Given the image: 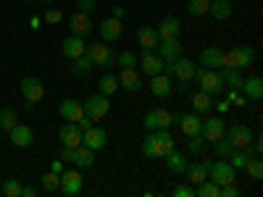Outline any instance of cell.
I'll return each instance as SVG.
<instances>
[{
  "label": "cell",
  "mask_w": 263,
  "mask_h": 197,
  "mask_svg": "<svg viewBox=\"0 0 263 197\" xmlns=\"http://www.w3.org/2000/svg\"><path fill=\"white\" fill-rule=\"evenodd\" d=\"M119 87L126 92H140L142 90V76L137 69H121L119 74Z\"/></svg>",
  "instance_id": "cell-18"
},
{
  "label": "cell",
  "mask_w": 263,
  "mask_h": 197,
  "mask_svg": "<svg viewBox=\"0 0 263 197\" xmlns=\"http://www.w3.org/2000/svg\"><path fill=\"white\" fill-rule=\"evenodd\" d=\"M61 161L71 163L77 168H92L95 166V150H90L87 145H77V147H63L61 150Z\"/></svg>",
  "instance_id": "cell-3"
},
{
  "label": "cell",
  "mask_w": 263,
  "mask_h": 197,
  "mask_svg": "<svg viewBox=\"0 0 263 197\" xmlns=\"http://www.w3.org/2000/svg\"><path fill=\"white\" fill-rule=\"evenodd\" d=\"M8 137H11V142L16 147H29L34 142V131L29 126H24V124H16V126L8 129Z\"/></svg>",
  "instance_id": "cell-20"
},
{
  "label": "cell",
  "mask_w": 263,
  "mask_h": 197,
  "mask_svg": "<svg viewBox=\"0 0 263 197\" xmlns=\"http://www.w3.org/2000/svg\"><path fill=\"white\" fill-rule=\"evenodd\" d=\"M221 50H218V48H205V50H200V66H205V69H221Z\"/></svg>",
  "instance_id": "cell-30"
},
{
  "label": "cell",
  "mask_w": 263,
  "mask_h": 197,
  "mask_svg": "<svg viewBox=\"0 0 263 197\" xmlns=\"http://www.w3.org/2000/svg\"><path fill=\"white\" fill-rule=\"evenodd\" d=\"M158 32H156V27H140L137 29V42L142 45V50H156V45H158Z\"/></svg>",
  "instance_id": "cell-27"
},
{
  "label": "cell",
  "mask_w": 263,
  "mask_h": 197,
  "mask_svg": "<svg viewBox=\"0 0 263 197\" xmlns=\"http://www.w3.org/2000/svg\"><path fill=\"white\" fill-rule=\"evenodd\" d=\"M98 92H100V95H105V97L116 95V92H119V74L105 71V74L100 76V82H98Z\"/></svg>",
  "instance_id": "cell-28"
},
{
  "label": "cell",
  "mask_w": 263,
  "mask_h": 197,
  "mask_svg": "<svg viewBox=\"0 0 263 197\" xmlns=\"http://www.w3.org/2000/svg\"><path fill=\"white\" fill-rule=\"evenodd\" d=\"M208 171H211V161H200V163H190L184 173H187L190 184H200L208 179Z\"/></svg>",
  "instance_id": "cell-26"
},
{
  "label": "cell",
  "mask_w": 263,
  "mask_h": 197,
  "mask_svg": "<svg viewBox=\"0 0 263 197\" xmlns=\"http://www.w3.org/2000/svg\"><path fill=\"white\" fill-rule=\"evenodd\" d=\"M192 108H195V113H208L211 108H213V95H208V92H195L192 95Z\"/></svg>",
  "instance_id": "cell-32"
},
{
  "label": "cell",
  "mask_w": 263,
  "mask_h": 197,
  "mask_svg": "<svg viewBox=\"0 0 263 197\" xmlns=\"http://www.w3.org/2000/svg\"><path fill=\"white\" fill-rule=\"evenodd\" d=\"M232 11H234V6L229 3V0H211V6H208V13H211L216 21L229 18V16H232Z\"/></svg>",
  "instance_id": "cell-31"
},
{
  "label": "cell",
  "mask_w": 263,
  "mask_h": 197,
  "mask_svg": "<svg viewBox=\"0 0 263 197\" xmlns=\"http://www.w3.org/2000/svg\"><path fill=\"white\" fill-rule=\"evenodd\" d=\"M100 40L103 42H116L121 40V18H103L100 21Z\"/></svg>",
  "instance_id": "cell-21"
},
{
  "label": "cell",
  "mask_w": 263,
  "mask_h": 197,
  "mask_svg": "<svg viewBox=\"0 0 263 197\" xmlns=\"http://www.w3.org/2000/svg\"><path fill=\"white\" fill-rule=\"evenodd\" d=\"M150 90H153V95H156L158 100H166V97H171V92H174V84H171V76L168 74H156L153 76V82H150Z\"/></svg>",
  "instance_id": "cell-19"
},
{
  "label": "cell",
  "mask_w": 263,
  "mask_h": 197,
  "mask_svg": "<svg viewBox=\"0 0 263 197\" xmlns=\"http://www.w3.org/2000/svg\"><path fill=\"white\" fill-rule=\"evenodd\" d=\"M58 140H61L63 147H77V145H82V129H79V124L66 121V124L58 129Z\"/></svg>",
  "instance_id": "cell-12"
},
{
  "label": "cell",
  "mask_w": 263,
  "mask_h": 197,
  "mask_svg": "<svg viewBox=\"0 0 263 197\" xmlns=\"http://www.w3.org/2000/svg\"><path fill=\"white\" fill-rule=\"evenodd\" d=\"M24 3H32V0H24Z\"/></svg>",
  "instance_id": "cell-58"
},
{
  "label": "cell",
  "mask_w": 263,
  "mask_h": 197,
  "mask_svg": "<svg viewBox=\"0 0 263 197\" xmlns=\"http://www.w3.org/2000/svg\"><path fill=\"white\" fill-rule=\"evenodd\" d=\"M163 71V58L156 50H142V74L156 76Z\"/></svg>",
  "instance_id": "cell-22"
},
{
  "label": "cell",
  "mask_w": 263,
  "mask_h": 197,
  "mask_svg": "<svg viewBox=\"0 0 263 197\" xmlns=\"http://www.w3.org/2000/svg\"><path fill=\"white\" fill-rule=\"evenodd\" d=\"M92 69H95V66H92V61H90V55H87V53H84V55H79V58H74L71 71H74L77 76H82V79H84V76H90V71H92Z\"/></svg>",
  "instance_id": "cell-34"
},
{
  "label": "cell",
  "mask_w": 263,
  "mask_h": 197,
  "mask_svg": "<svg viewBox=\"0 0 263 197\" xmlns=\"http://www.w3.org/2000/svg\"><path fill=\"white\" fill-rule=\"evenodd\" d=\"M40 184H42V189H45V192H58L61 189V173H55V171L42 173Z\"/></svg>",
  "instance_id": "cell-36"
},
{
  "label": "cell",
  "mask_w": 263,
  "mask_h": 197,
  "mask_svg": "<svg viewBox=\"0 0 263 197\" xmlns=\"http://www.w3.org/2000/svg\"><path fill=\"white\" fill-rule=\"evenodd\" d=\"M239 92H245V97H250V100H260L263 97V79L255 74L245 76L242 84H239Z\"/></svg>",
  "instance_id": "cell-23"
},
{
  "label": "cell",
  "mask_w": 263,
  "mask_h": 197,
  "mask_svg": "<svg viewBox=\"0 0 263 197\" xmlns=\"http://www.w3.org/2000/svg\"><path fill=\"white\" fill-rule=\"evenodd\" d=\"M156 53H158L163 61H177V58L184 53V45H182V40H179V37H171V40H158Z\"/></svg>",
  "instance_id": "cell-9"
},
{
  "label": "cell",
  "mask_w": 263,
  "mask_h": 197,
  "mask_svg": "<svg viewBox=\"0 0 263 197\" xmlns=\"http://www.w3.org/2000/svg\"><path fill=\"white\" fill-rule=\"evenodd\" d=\"M29 24H32L34 29H40V24H42V18H40V16H32V18H29Z\"/></svg>",
  "instance_id": "cell-55"
},
{
  "label": "cell",
  "mask_w": 263,
  "mask_h": 197,
  "mask_svg": "<svg viewBox=\"0 0 263 197\" xmlns=\"http://www.w3.org/2000/svg\"><path fill=\"white\" fill-rule=\"evenodd\" d=\"M3 194H6V197H21V184H18L16 179L3 182Z\"/></svg>",
  "instance_id": "cell-44"
},
{
  "label": "cell",
  "mask_w": 263,
  "mask_h": 197,
  "mask_svg": "<svg viewBox=\"0 0 263 197\" xmlns=\"http://www.w3.org/2000/svg\"><path fill=\"white\" fill-rule=\"evenodd\" d=\"M61 50H63V55L66 58H79V55H84L87 53V45H84V37H77V34H71V37H66L63 40V45H61Z\"/></svg>",
  "instance_id": "cell-24"
},
{
  "label": "cell",
  "mask_w": 263,
  "mask_h": 197,
  "mask_svg": "<svg viewBox=\"0 0 263 197\" xmlns=\"http://www.w3.org/2000/svg\"><path fill=\"white\" fill-rule=\"evenodd\" d=\"M116 63H119V69H135V66H137V55L132 50H124L121 55H116Z\"/></svg>",
  "instance_id": "cell-43"
},
{
  "label": "cell",
  "mask_w": 263,
  "mask_h": 197,
  "mask_svg": "<svg viewBox=\"0 0 263 197\" xmlns=\"http://www.w3.org/2000/svg\"><path fill=\"white\" fill-rule=\"evenodd\" d=\"M156 32H158V37H161V40L179 37V34H182V21H179L177 16H166V18H161V21H158Z\"/></svg>",
  "instance_id": "cell-17"
},
{
  "label": "cell",
  "mask_w": 263,
  "mask_h": 197,
  "mask_svg": "<svg viewBox=\"0 0 263 197\" xmlns=\"http://www.w3.org/2000/svg\"><path fill=\"white\" fill-rule=\"evenodd\" d=\"M224 137H227L234 147H248L250 140H253V131H250L248 126H242V124H234V126H229V129L224 131Z\"/></svg>",
  "instance_id": "cell-15"
},
{
  "label": "cell",
  "mask_w": 263,
  "mask_h": 197,
  "mask_svg": "<svg viewBox=\"0 0 263 197\" xmlns=\"http://www.w3.org/2000/svg\"><path fill=\"white\" fill-rule=\"evenodd\" d=\"M216 108H218V111H221V113H227L229 108H232V103H229V100H221V103H218Z\"/></svg>",
  "instance_id": "cell-54"
},
{
  "label": "cell",
  "mask_w": 263,
  "mask_h": 197,
  "mask_svg": "<svg viewBox=\"0 0 263 197\" xmlns=\"http://www.w3.org/2000/svg\"><path fill=\"white\" fill-rule=\"evenodd\" d=\"M174 150V137L168 134V129H156L142 140V155L147 158H166Z\"/></svg>",
  "instance_id": "cell-1"
},
{
  "label": "cell",
  "mask_w": 263,
  "mask_h": 197,
  "mask_svg": "<svg viewBox=\"0 0 263 197\" xmlns=\"http://www.w3.org/2000/svg\"><path fill=\"white\" fill-rule=\"evenodd\" d=\"M195 197H218V184L211 179L195 184Z\"/></svg>",
  "instance_id": "cell-39"
},
{
  "label": "cell",
  "mask_w": 263,
  "mask_h": 197,
  "mask_svg": "<svg viewBox=\"0 0 263 197\" xmlns=\"http://www.w3.org/2000/svg\"><path fill=\"white\" fill-rule=\"evenodd\" d=\"M87 55H90L92 66H100V69H111L116 63V53L114 48L108 45V42H92V45H87Z\"/></svg>",
  "instance_id": "cell-5"
},
{
  "label": "cell",
  "mask_w": 263,
  "mask_h": 197,
  "mask_svg": "<svg viewBox=\"0 0 263 197\" xmlns=\"http://www.w3.org/2000/svg\"><path fill=\"white\" fill-rule=\"evenodd\" d=\"M171 194L174 197H195V187L192 184H177Z\"/></svg>",
  "instance_id": "cell-46"
},
{
  "label": "cell",
  "mask_w": 263,
  "mask_h": 197,
  "mask_svg": "<svg viewBox=\"0 0 263 197\" xmlns=\"http://www.w3.org/2000/svg\"><path fill=\"white\" fill-rule=\"evenodd\" d=\"M166 166L171 168V173H179V176H184V171H187L190 161H187L184 152H179V150H171L168 155H166Z\"/></svg>",
  "instance_id": "cell-29"
},
{
  "label": "cell",
  "mask_w": 263,
  "mask_h": 197,
  "mask_svg": "<svg viewBox=\"0 0 263 197\" xmlns=\"http://www.w3.org/2000/svg\"><path fill=\"white\" fill-rule=\"evenodd\" d=\"M114 18H124V6H116L114 8Z\"/></svg>",
  "instance_id": "cell-56"
},
{
  "label": "cell",
  "mask_w": 263,
  "mask_h": 197,
  "mask_svg": "<svg viewBox=\"0 0 263 197\" xmlns=\"http://www.w3.org/2000/svg\"><path fill=\"white\" fill-rule=\"evenodd\" d=\"M218 197H239V187L232 182V184H224L218 187Z\"/></svg>",
  "instance_id": "cell-47"
},
{
  "label": "cell",
  "mask_w": 263,
  "mask_h": 197,
  "mask_svg": "<svg viewBox=\"0 0 263 197\" xmlns=\"http://www.w3.org/2000/svg\"><path fill=\"white\" fill-rule=\"evenodd\" d=\"M213 150H216V155H221V158H229V155H232V152H234L237 147H234V145H232V142H229L227 137H221V140H216V142H213Z\"/></svg>",
  "instance_id": "cell-42"
},
{
  "label": "cell",
  "mask_w": 263,
  "mask_h": 197,
  "mask_svg": "<svg viewBox=\"0 0 263 197\" xmlns=\"http://www.w3.org/2000/svg\"><path fill=\"white\" fill-rule=\"evenodd\" d=\"M82 108H84V113L90 116V119H95V121H100L103 116H108V111H111V100H108L105 95H90L84 103H82Z\"/></svg>",
  "instance_id": "cell-7"
},
{
  "label": "cell",
  "mask_w": 263,
  "mask_h": 197,
  "mask_svg": "<svg viewBox=\"0 0 263 197\" xmlns=\"http://www.w3.org/2000/svg\"><path fill=\"white\" fill-rule=\"evenodd\" d=\"M98 8V0H77V11L82 13H92Z\"/></svg>",
  "instance_id": "cell-49"
},
{
  "label": "cell",
  "mask_w": 263,
  "mask_h": 197,
  "mask_svg": "<svg viewBox=\"0 0 263 197\" xmlns=\"http://www.w3.org/2000/svg\"><path fill=\"white\" fill-rule=\"evenodd\" d=\"M21 95H24L27 103H40L42 97H45V87H42V82L37 76H24L21 79Z\"/></svg>",
  "instance_id": "cell-8"
},
{
  "label": "cell",
  "mask_w": 263,
  "mask_h": 197,
  "mask_svg": "<svg viewBox=\"0 0 263 197\" xmlns=\"http://www.w3.org/2000/svg\"><path fill=\"white\" fill-rule=\"evenodd\" d=\"M16 124H18V113L13 111V108H0V129L8 131Z\"/></svg>",
  "instance_id": "cell-40"
},
{
  "label": "cell",
  "mask_w": 263,
  "mask_h": 197,
  "mask_svg": "<svg viewBox=\"0 0 263 197\" xmlns=\"http://www.w3.org/2000/svg\"><path fill=\"white\" fill-rule=\"evenodd\" d=\"M227 100L232 105H245V97L239 95V90H227Z\"/></svg>",
  "instance_id": "cell-50"
},
{
  "label": "cell",
  "mask_w": 263,
  "mask_h": 197,
  "mask_svg": "<svg viewBox=\"0 0 263 197\" xmlns=\"http://www.w3.org/2000/svg\"><path fill=\"white\" fill-rule=\"evenodd\" d=\"M105 142H108V134H105V129H98L95 124L90 126V129H84L82 131V145H87L90 150H103L105 147Z\"/></svg>",
  "instance_id": "cell-13"
},
{
  "label": "cell",
  "mask_w": 263,
  "mask_h": 197,
  "mask_svg": "<svg viewBox=\"0 0 263 197\" xmlns=\"http://www.w3.org/2000/svg\"><path fill=\"white\" fill-rule=\"evenodd\" d=\"M153 116H156V129H168V126H174V121H177V113L166 111V108H156Z\"/></svg>",
  "instance_id": "cell-35"
},
{
  "label": "cell",
  "mask_w": 263,
  "mask_h": 197,
  "mask_svg": "<svg viewBox=\"0 0 263 197\" xmlns=\"http://www.w3.org/2000/svg\"><path fill=\"white\" fill-rule=\"evenodd\" d=\"M69 29H71V34H77V37H87V34L92 32V18H90V13L77 11V13L69 18Z\"/></svg>",
  "instance_id": "cell-16"
},
{
  "label": "cell",
  "mask_w": 263,
  "mask_h": 197,
  "mask_svg": "<svg viewBox=\"0 0 263 197\" xmlns=\"http://www.w3.org/2000/svg\"><path fill=\"white\" fill-rule=\"evenodd\" d=\"M218 71H221V69H218ZM221 79H224V84H227V90H239V84H242L245 74L237 71V69H224V71H221Z\"/></svg>",
  "instance_id": "cell-33"
},
{
  "label": "cell",
  "mask_w": 263,
  "mask_h": 197,
  "mask_svg": "<svg viewBox=\"0 0 263 197\" xmlns=\"http://www.w3.org/2000/svg\"><path fill=\"white\" fill-rule=\"evenodd\" d=\"M58 113H61L63 121H74V124H77V121L84 116V108H82L79 100H71V97H69V100H63V103H61Z\"/></svg>",
  "instance_id": "cell-25"
},
{
  "label": "cell",
  "mask_w": 263,
  "mask_h": 197,
  "mask_svg": "<svg viewBox=\"0 0 263 197\" xmlns=\"http://www.w3.org/2000/svg\"><path fill=\"white\" fill-rule=\"evenodd\" d=\"M192 79L200 84V90L208 92V95H221V92H227V84H224V79H221V71H216V69L197 66Z\"/></svg>",
  "instance_id": "cell-2"
},
{
  "label": "cell",
  "mask_w": 263,
  "mask_h": 197,
  "mask_svg": "<svg viewBox=\"0 0 263 197\" xmlns=\"http://www.w3.org/2000/svg\"><path fill=\"white\" fill-rule=\"evenodd\" d=\"M250 155H253V152H250L248 147H237V150L232 152V155H229L227 161H229V163L239 171V168H245V163H248V158H250Z\"/></svg>",
  "instance_id": "cell-37"
},
{
  "label": "cell",
  "mask_w": 263,
  "mask_h": 197,
  "mask_svg": "<svg viewBox=\"0 0 263 197\" xmlns=\"http://www.w3.org/2000/svg\"><path fill=\"white\" fill-rule=\"evenodd\" d=\"M203 145H205L203 134H195V137H187V150H190V152H200V150H203Z\"/></svg>",
  "instance_id": "cell-45"
},
{
  "label": "cell",
  "mask_w": 263,
  "mask_h": 197,
  "mask_svg": "<svg viewBox=\"0 0 263 197\" xmlns=\"http://www.w3.org/2000/svg\"><path fill=\"white\" fill-rule=\"evenodd\" d=\"M224 131H227V126H224V121L218 119V116H211V119H203V140L205 142H216V140H221L224 137Z\"/></svg>",
  "instance_id": "cell-14"
},
{
  "label": "cell",
  "mask_w": 263,
  "mask_h": 197,
  "mask_svg": "<svg viewBox=\"0 0 263 197\" xmlns=\"http://www.w3.org/2000/svg\"><path fill=\"white\" fill-rule=\"evenodd\" d=\"M245 171H248L250 179H263V161H260V155H250L248 163H245Z\"/></svg>",
  "instance_id": "cell-38"
},
{
  "label": "cell",
  "mask_w": 263,
  "mask_h": 197,
  "mask_svg": "<svg viewBox=\"0 0 263 197\" xmlns=\"http://www.w3.org/2000/svg\"><path fill=\"white\" fill-rule=\"evenodd\" d=\"M208 6H211V0H187V13L200 18V16L208 13Z\"/></svg>",
  "instance_id": "cell-41"
},
{
  "label": "cell",
  "mask_w": 263,
  "mask_h": 197,
  "mask_svg": "<svg viewBox=\"0 0 263 197\" xmlns=\"http://www.w3.org/2000/svg\"><path fill=\"white\" fill-rule=\"evenodd\" d=\"M61 18H63V13L58 8H48L45 16H42V21H48V24H61Z\"/></svg>",
  "instance_id": "cell-48"
},
{
  "label": "cell",
  "mask_w": 263,
  "mask_h": 197,
  "mask_svg": "<svg viewBox=\"0 0 263 197\" xmlns=\"http://www.w3.org/2000/svg\"><path fill=\"white\" fill-rule=\"evenodd\" d=\"M58 192L69 194V197L79 194V192H82V173H79L77 168H71V171H61V189H58Z\"/></svg>",
  "instance_id": "cell-10"
},
{
  "label": "cell",
  "mask_w": 263,
  "mask_h": 197,
  "mask_svg": "<svg viewBox=\"0 0 263 197\" xmlns=\"http://www.w3.org/2000/svg\"><path fill=\"white\" fill-rule=\"evenodd\" d=\"M208 179L211 182H216L218 187H224V184H232L234 179H237V168L227 161V158H221V161H216V163H211V171H208Z\"/></svg>",
  "instance_id": "cell-6"
},
{
  "label": "cell",
  "mask_w": 263,
  "mask_h": 197,
  "mask_svg": "<svg viewBox=\"0 0 263 197\" xmlns=\"http://www.w3.org/2000/svg\"><path fill=\"white\" fill-rule=\"evenodd\" d=\"M253 61H255V50L253 48H234V50H229V53L221 55V69L245 71Z\"/></svg>",
  "instance_id": "cell-4"
},
{
  "label": "cell",
  "mask_w": 263,
  "mask_h": 197,
  "mask_svg": "<svg viewBox=\"0 0 263 197\" xmlns=\"http://www.w3.org/2000/svg\"><path fill=\"white\" fill-rule=\"evenodd\" d=\"M177 124L182 129V134L184 137H195V134H200L203 131V116L200 113H187V116H177Z\"/></svg>",
  "instance_id": "cell-11"
},
{
  "label": "cell",
  "mask_w": 263,
  "mask_h": 197,
  "mask_svg": "<svg viewBox=\"0 0 263 197\" xmlns=\"http://www.w3.org/2000/svg\"><path fill=\"white\" fill-rule=\"evenodd\" d=\"M34 194H37L34 187H21V197H34Z\"/></svg>",
  "instance_id": "cell-52"
},
{
  "label": "cell",
  "mask_w": 263,
  "mask_h": 197,
  "mask_svg": "<svg viewBox=\"0 0 263 197\" xmlns=\"http://www.w3.org/2000/svg\"><path fill=\"white\" fill-rule=\"evenodd\" d=\"M50 171L61 173V171H63V161H61V158H55V161H53V166H50Z\"/></svg>",
  "instance_id": "cell-53"
},
{
  "label": "cell",
  "mask_w": 263,
  "mask_h": 197,
  "mask_svg": "<svg viewBox=\"0 0 263 197\" xmlns=\"http://www.w3.org/2000/svg\"><path fill=\"white\" fill-rule=\"evenodd\" d=\"M42 3H48V6H53V3H55V0H42Z\"/></svg>",
  "instance_id": "cell-57"
},
{
  "label": "cell",
  "mask_w": 263,
  "mask_h": 197,
  "mask_svg": "<svg viewBox=\"0 0 263 197\" xmlns=\"http://www.w3.org/2000/svg\"><path fill=\"white\" fill-rule=\"evenodd\" d=\"M77 124H79V129H82V131H84V129H90V126H92V124H95V119H90V116H87V113H84V116H82V119H79V121H77Z\"/></svg>",
  "instance_id": "cell-51"
}]
</instances>
